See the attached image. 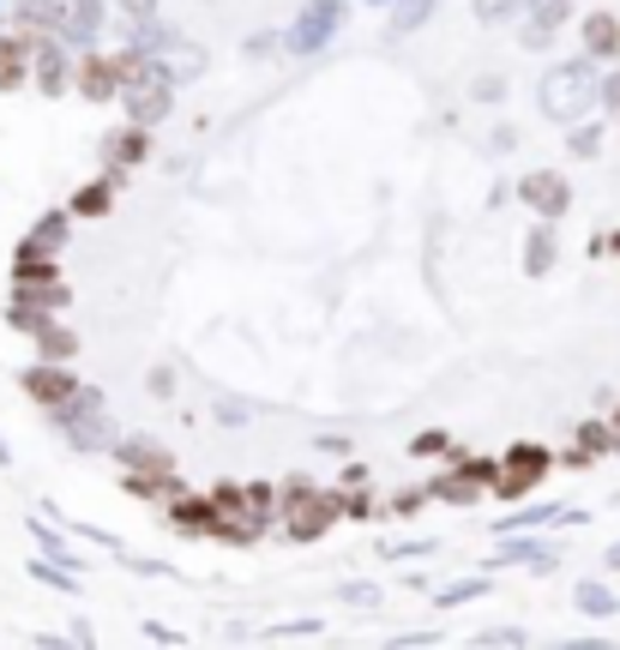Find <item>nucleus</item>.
I'll return each instance as SVG.
<instances>
[{
  "label": "nucleus",
  "mask_w": 620,
  "mask_h": 650,
  "mask_svg": "<svg viewBox=\"0 0 620 650\" xmlns=\"http://www.w3.org/2000/svg\"><path fill=\"white\" fill-rule=\"evenodd\" d=\"M584 55L590 61H614L620 55V19L614 12H590L584 19Z\"/></svg>",
  "instance_id": "20e7f679"
},
{
  "label": "nucleus",
  "mask_w": 620,
  "mask_h": 650,
  "mask_svg": "<svg viewBox=\"0 0 620 650\" xmlns=\"http://www.w3.org/2000/svg\"><path fill=\"white\" fill-rule=\"evenodd\" d=\"M79 205H85V211H102V205H109V187H91V194H85Z\"/></svg>",
  "instance_id": "dca6fc26"
},
{
  "label": "nucleus",
  "mask_w": 620,
  "mask_h": 650,
  "mask_svg": "<svg viewBox=\"0 0 620 650\" xmlns=\"http://www.w3.org/2000/svg\"><path fill=\"white\" fill-rule=\"evenodd\" d=\"M337 19H344V7H337V0H314V7L302 12V24H295V37H289V42H295V49H319Z\"/></svg>",
  "instance_id": "7ed1b4c3"
},
{
  "label": "nucleus",
  "mask_w": 620,
  "mask_h": 650,
  "mask_svg": "<svg viewBox=\"0 0 620 650\" xmlns=\"http://www.w3.org/2000/svg\"><path fill=\"white\" fill-rule=\"evenodd\" d=\"M31 392H37V397H49V404H67V397L79 392V386H72V374H55V367H37V374H31Z\"/></svg>",
  "instance_id": "423d86ee"
},
{
  "label": "nucleus",
  "mask_w": 620,
  "mask_h": 650,
  "mask_svg": "<svg viewBox=\"0 0 620 650\" xmlns=\"http://www.w3.org/2000/svg\"><path fill=\"white\" fill-rule=\"evenodd\" d=\"M542 470H549V452L542 446H519L506 457V476H500V494H524L530 482H542Z\"/></svg>",
  "instance_id": "f03ea898"
},
{
  "label": "nucleus",
  "mask_w": 620,
  "mask_h": 650,
  "mask_svg": "<svg viewBox=\"0 0 620 650\" xmlns=\"http://www.w3.org/2000/svg\"><path fill=\"white\" fill-rule=\"evenodd\" d=\"M579 602H584L590 614H614V597H609L602 584H584V590H579Z\"/></svg>",
  "instance_id": "9b49d317"
},
{
  "label": "nucleus",
  "mask_w": 620,
  "mask_h": 650,
  "mask_svg": "<svg viewBox=\"0 0 620 650\" xmlns=\"http://www.w3.org/2000/svg\"><path fill=\"white\" fill-rule=\"evenodd\" d=\"M602 102H609V109H620V72H609V79H602Z\"/></svg>",
  "instance_id": "4468645a"
},
{
  "label": "nucleus",
  "mask_w": 620,
  "mask_h": 650,
  "mask_svg": "<svg viewBox=\"0 0 620 650\" xmlns=\"http://www.w3.org/2000/svg\"><path fill=\"white\" fill-rule=\"evenodd\" d=\"M597 97H602V85H597V72H590V61L554 67L549 85H542V109H549L554 121H579V115H584Z\"/></svg>",
  "instance_id": "f257e3e1"
},
{
  "label": "nucleus",
  "mask_w": 620,
  "mask_h": 650,
  "mask_svg": "<svg viewBox=\"0 0 620 650\" xmlns=\"http://www.w3.org/2000/svg\"><path fill=\"white\" fill-rule=\"evenodd\" d=\"M572 151L590 157V151H597V132H590V127H584V132H572Z\"/></svg>",
  "instance_id": "2eb2a0df"
},
{
  "label": "nucleus",
  "mask_w": 620,
  "mask_h": 650,
  "mask_svg": "<svg viewBox=\"0 0 620 650\" xmlns=\"http://www.w3.org/2000/svg\"><path fill=\"white\" fill-rule=\"evenodd\" d=\"M427 7H434V0H404V7L392 12V37H404L410 24H422V19H427Z\"/></svg>",
  "instance_id": "9d476101"
},
{
  "label": "nucleus",
  "mask_w": 620,
  "mask_h": 650,
  "mask_svg": "<svg viewBox=\"0 0 620 650\" xmlns=\"http://www.w3.org/2000/svg\"><path fill=\"white\" fill-rule=\"evenodd\" d=\"M524 265H530L537 277L554 265V235H549V229H537V235H530V254H524Z\"/></svg>",
  "instance_id": "6e6552de"
},
{
  "label": "nucleus",
  "mask_w": 620,
  "mask_h": 650,
  "mask_svg": "<svg viewBox=\"0 0 620 650\" xmlns=\"http://www.w3.org/2000/svg\"><path fill=\"white\" fill-rule=\"evenodd\" d=\"M524 199L537 205L542 217H560L572 194H567V181H560V175H537V181H524Z\"/></svg>",
  "instance_id": "39448f33"
},
{
  "label": "nucleus",
  "mask_w": 620,
  "mask_h": 650,
  "mask_svg": "<svg viewBox=\"0 0 620 650\" xmlns=\"http://www.w3.org/2000/svg\"><path fill=\"white\" fill-rule=\"evenodd\" d=\"M19 67H24V49H19V42H12V49L0 42V85H12V79H19Z\"/></svg>",
  "instance_id": "f8f14e48"
},
{
  "label": "nucleus",
  "mask_w": 620,
  "mask_h": 650,
  "mask_svg": "<svg viewBox=\"0 0 620 650\" xmlns=\"http://www.w3.org/2000/svg\"><path fill=\"white\" fill-rule=\"evenodd\" d=\"M175 524L181 530H217V506L211 500H181V506H175Z\"/></svg>",
  "instance_id": "0eeeda50"
},
{
  "label": "nucleus",
  "mask_w": 620,
  "mask_h": 650,
  "mask_svg": "<svg viewBox=\"0 0 620 650\" xmlns=\"http://www.w3.org/2000/svg\"><path fill=\"white\" fill-rule=\"evenodd\" d=\"M115 79H121V67H109V61H91V67H85V91H91V97H109Z\"/></svg>",
  "instance_id": "1a4fd4ad"
},
{
  "label": "nucleus",
  "mask_w": 620,
  "mask_h": 650,
  "mask_svg": "<svg viewBox=\"0 0 620 650\" xmlns=\"http://www.w3.org/2000/svg\"><path fill=\"white\" fill-rule=\"evenodd\" d=\"M42 349H49V356H67L72 337H67V332H49V325H42Z\"/></svg>",
  "instance_id": "ddd939ff"
}]
</instances>
